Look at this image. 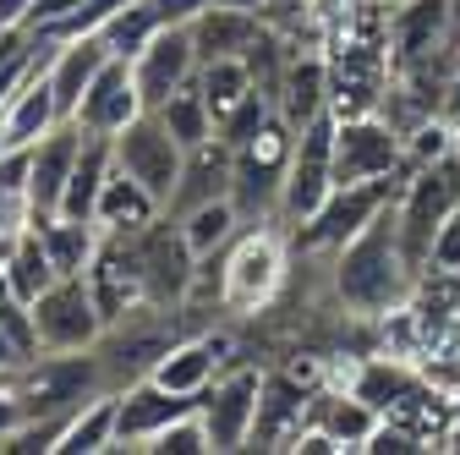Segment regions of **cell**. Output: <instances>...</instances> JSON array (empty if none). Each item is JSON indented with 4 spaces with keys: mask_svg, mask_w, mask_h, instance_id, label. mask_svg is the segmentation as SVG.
<instances>
[{
    "mask_svg": "<svg viewBox=\"0 0 460 455\" xmlns=\"http://www.w3.org/2000/svg\"><path fill=\"white\" fill-rule=\"evenodd\" d=\"M411 286H417V269L406 258L394 203H389L334 253V297H340V308H351L362 318H384L389 308L411 302Z\"/></svg>",
    "mask_w": 460,
    "mask_h": 455,
    "instance_id": "obj_1",
    "label": "cell"
},
{
    "mask_svg": "<svg viewBox=\"0 0 460 455\" xmlns=\"http://www.w3.org/2000/svg\"><path fill=\"white\" fill-rule=\"evenodd\" d=\"M291 154H296V127L279 110L252 138L230 148V203L247 225L279 219V187H285V170H291Z\"/></svg>",
    "mask_w": 460,
    "mask_h": 455,
    "instance_id": "obj_2",
    "label": "cell"
},
{
    "mask_svg": "<svg viewBox=\"0 0 460 455\" xmlns=\"http://www.w3.org/2000/svg\"><path fill=\"white\" fill-rule=\"evenodd\" d=\"M285 269H291V258H285V231L279 225H242L236 242H230L219 253V308L230 313H263L279 286H285Z\"/></svg>",
    "mask_w": 460,
    "mask_h": 455,
    "instance_id": "obj_3",
    "label": "cell"
},
{
    "mask_svg": "<svg viewBox=\"0 0 460 455\" xmlns=\"http://www.w3.org/2000/svg\"><path fill=\"white\" fill-rule=\"evenodd\" d=\"M329 192H334V110L313 116L296 132V154H291V170H285V187H279V225L302 231L323 209Z\"/></svg>",
    "mask_w": 460,
    "mask_h": 455,
    "instance_id": "obj_4",
    "label": "cell"
},
{
    "mask_svg": "<svg viewBox=\"0 0 460 455\" xmlns=\"http://www.w3.org/2000/svg\"><path fill=\"white\" fill-rule=\"evenodd\" d=\"M406 176V138L378 110L367 116H334V187L394 182Z\"/></svg>",
    "mask_w": 460,
    "mask_h": 455,
    "instance_id": "obj_5",
    "label": "cell"
},
{
    "mask_svg": "<svg viewBox=\"0 0 460 455\" xmlns=\"http://www.w3.org/2000/svg\"><path fill=\"white\" fill-rule=\"evenodd\" d=\"M137 247V269H143V291L159 308H176L192 297V280H198V253L187 247V231L176 214H159L154 225L132 231Z\"/></svg>",
    "mask_w": 460,
    "mask_h": 455,
    "instance_id": "obj_6",
    "label": "cell"
},
{
    "mask_svg": "<svg viewBox=\"0 0 460 455\" xmlns=\"http://www.w3.org/2000/svg\"><path fill=\"white\" fill-rule=\"evenodd\" d=\"M33 329H39V352H93L104 335V313L88 291V280L83 274L55 280L33 302Z\"/></svg>",
    "mask_w": 460,
    "mask_h": 455,
    "instance_id": "obj_7",
    "label": "cell"
},
{
    "mask_svg": "<svg viewBox=\"0 0 460 455\" xmlns=\"http://www.w3.org/2000/svg\"><path fill=\"white\" fill-rule=\"evenodd\" d=\"M110 143H115V165H121L127 176H137L170 209V198H176V187H181V165H187V148L176 143V132H170L154 110H143V116L127 132H115Z\"/></svg>",
    "mask_w": 460,
    "mask_h": 455,
    "instance_id": "obj_8",
    "label": "cell"
},
{
    "mask_svg": "<svg viewBox=\"0 0 460 455\" xmlns=\"http://www.w3.org/2000/svg\"><path fill=\"white\" fill-rule=\"evenodd\" d=\"M394 192H400V176L394 182H357V187H334L329 198H323V209L296 231V242L307 247V253H340L345 242H351L362 225L373 219V214H384L389 203H394Z\"/></svg>",
    "mask_w": 460,
    "mask_h": 455,
    "instance_id": "obj_9",
    "label": "cell"
},
{
    "mask_svg": "<svg viewBox=\"0 0 460 455\" xmlns=\"http://www.w3.org/2000/svg\"><path fill=\"white\" fill-rule=\"evenodd\" d=\"M198 406V395H176L159 379H132L115 389V450H148L176 417H187Z\"/></svg>",
    "mask_w": 460,
    "mask_h": 455,
    "instance_id": "obj_10",
    "label": "cell"
},
{
    "mask_svg": "<svg viewBox=\"0 0 460 455\" xmlns=\"http://www.w3.org/2000/svg\"><path fill=\"white\" fill-rule=\"evenodd\" d=\"M258 395H263V373L258 368H225L198 395V417H203L214 450H247L252 417H258Z\"/></svg>",
    "mask_w": 460,
    "mask_h": 455,
    "instance_id": "obj_11",
    "label": "cell"
},
{
    "mask_svg": "<svg viewBox=\"0 0 460 455\" xmlns=\"http://www.w3.org/2000/svg\"><path fill=\"white\" fill-rule=\"evenodd\" d=\"M132 77L148 110H159L176 88H187L198 77V44H192V22H164L137 55H132Z\"/></svg>",
    "mask_w": 460,
    "mask_h": 455,
    "instance_id": "obj_12",
    "label": "cell"
},
{
    "mask_svg": "<svg viewBox=\"0 0 460 455\" xmlns=\"http://www.w3.org/2000/svg\"><path fill=\"white\" fill-rule=\"evenodd\" d=\"M455 39H460V28L449 17V0H400V6H389V61H394V72L433 61V55H449Z\"/></svg>",
    "mask_w": 460,
    "mask_h": 455,
    "instance_id": "obj_13",
    "label": "cell"
},
{
    "mask_svg": "<svg viewBox=\"0 0 460 455\" xmlns=\"http://www.w3.org/2000/svg\"><path fill=\"white\" fill-rule=\"evenodd\" d=\"M77 154H83V127L77 121H61L55 132H44L33 148H28V198H33V225L61 214V198L72 187V170H77Z\"/></svg>",
    "mask_w": 460,
    "mask_h": 455,
    "instance_id": "obj_14",
    "label": "cell"
},
{
    "mask_svg": "<svg viewBox=\"0 0 460 455\" xmlns=\"http://www.w3.org/2000/svg\"><path fill=\"white\" fill-rule=\"evenodd\" d=\"M143 94H137V77H132V61H121V55H110V61L99 67V77L88 83L83 104H77V127L83 132H99V138H115L127 132L137 116H143Z\"/></svg>",
    "mask_w": 460,
    "mask_h": 455,
    "instance_id": "obj_15",
    "label": "cell"
},
{
    "mask_svg": "<svg viewBox=\"0 0 460 455\" xmlns=\"http://www.w3.org/2000/svg\"><path fill=\"white\" fill-rule=\"evenodd\" d=\"M313 389L318 384H307L296 373H263V395H258V417H252L247 450H291L296 433L307 428Z\"/></svg>",
    "mask_w": 460,
    "mask_h": 455,
    "instance_id": "obj_16",
    "label": "cell"
},
{
    "mask_svg": "<svg viewBox=\"0 0 460 455\" xmlns=\"http://www.w3.org/2000/svg\"><path fill=\"white\" fill-rule=\"evenodd\" d=\"M225 368H230V335H181L176 346L154 362L148 379H159L176 395H203Z\"/></svg>",
    "mask_w": 460,
    "mask_h": 455,
    "instance_id": "obj_17",
    "label": "cell"
},
{
    "mask_svg": "<svg viewBox=\"0 0 460 455\" xmlns=\"http://www.w3.org/2000/svg\"><path fill=\"white\" fill-rule=\"evenodd\" d=\"M66 116H61V99L49 88V61L0 104V148H33L44 132H55Z\"/></svg>",
    "mask_w": 460,
    "mask_h": 455,
    "instance_id": "obj_18",
    "label": "cell"
},
{
    "mask_svg": "<svg viewBox=\"0 0 460 455\" xmlns=\"http://www.w3.org/2000/svg\"><path fill=\"white\" fill-rule=\"evenodd\" d=\"M274 110L296 132L313 116H323V110H329V61H323L318 49H307V55L291 49V61H285V72H279V88H274Z\"/></svg>",
    "mask_w": 460,
    "mask_h": 455,
    "instance_id": "obj_19",
    "label": "cell"
},
{
    "mask_svg": "<svg viewBox=\"0 0 460 455\" xmlns=\"http://www.w3.org/2000/svg\"><path fill=\"white\" fill-rule=\"evenodd\" d=\"M263 12H236V6H203L192 17V44H198V67L219 61V55H252L263 44Z\"/></svg>",
    "mask_w": 460,
    "mask_h": 455,
    "instance_id": "obj_20",
    "label": "cell"
},
{
    "mask_svg": "<svg viewBox=\"0 0 460 455\" xmlns=\"http://www.w3.org/2000/svg\"><path fill=\"white\" fill-rule=\"evenodd\" d=\"M104 61H110V49H104L99 33H83V39H61V44H55V55H49V88H55V99H61V116L66 121L77 116V104H83V94H88V83L99 77Z\"/></svg>",
    "mask_w": 460,
    "mask_h": 455,
    "instance_id": "obj_21",
    "label": "cell"
},
{
    "mask_svg": "<svg viewBox=\"0 0 460 455\" xmlns=\"http://www.w3.org/2000/svg\"><path fill=\"white\" fill-rule=\"evenodd\" d=\"M307 423L334 433L340 450H362L373 439V428L384 423V412L373 401H362L357 389H313V406H307Z\"/></svg>",
    "mask_w": 460,
    "mask_h": 455,
    "instance_id": "obj_22",
    "label": "cell"
},
{
    "mask_svg": "<svg viewBox=\"0 0 460 455\" xmlns=\"http://www.w3.org/2000/svg\"><path fill=\"white\" fill-rule=\"evenodd\" d=\"M208 198H230V143L214 132L208 143L187 148V165H181V187L170 198L164 214H187L192 203H208Z\"/></svg>",
    "mask_w": 460,
    "mask_h": 455,
    "instance_id": "obj_23",
    "label": "cell"
},
{
    "mask_svg": "<svg viewBox=\"0 0 460 455\" xmlns=\"http://www.w3.org/2000/svg\"><path fill=\"white\" fill-rule=\"evenodd\" d=\"M159 214H164V203L137 176H127V170L115 165L110 182H104V192H99V209H93L99 231H143V225H154Z\"/></svg>",
    "mask_w": 460,
    "mask_h": 455,
    "instance_id": "obj_24",
    "label": "cell"
},
{
    "mask_svg": "<svg viewBox=\"0 0 460 455\" xmlns=\"http://www.w3.org/2000/svg\"><path fill=\"white\" fill-rule=\"evenodd\" d=\"M110 170H115V143L99 138V132H83V154H77V170H72V187H66V198H61V214L93 219ZM93 225H99V219H93Z\"/></svg>",
    "mask_w": 460,
    "mask_h": 455,
    "instance_id": "obj_25",
    "label": "cell"
},
{
    "mask_svg": "<svg viewBox=\"0 0 460 455\" xmlns=\"http://www.w3.org/2000/svg\"><path fill=\"white\" fill-rule=\"evenodd\" d=\"M33 231L44 236V253H49L55 274H88V263L99 258V242H104V231L93 219H72V214H55V219L33 225Z\"/></svg>",
    "mask_w": 460,
    "mask_h": 455,
    "instance_id": "obj_26",
    "label": "cell"
},
{
    "mask_svg": "<svg viewBox=\"0 0 460 455\" xmlns=\"http://www.w3.org/2000/svg\"><path fill=\"white\" fill-rule=\"evenodd\" d=\"M99 450H115V389L88 395L55 439V455H99Z\"/></svg>",
    "mask_w": 460,
    "mask_h": 455,
    "instance_id": "obj_27",
    "label": "cell"
},
{
    "mask_svg": "<svg viewBox=\"0 0 460 455\" xmlns=\"http://www.w3.org/2000/svg\"><path fill=\"white\" fill-rule=\"evenodd\" d=\"M181 219V231H187V247L198 253V258H214V253H225L230 242H236V231H242V214H236V203L230 198H208V203H192L187 214H176Z\"/></svg>",
    "mask_w": 460,
    "mask_h": 455,
    "instance_id": "obj_28",
    "label": "cell"
},
{
    "mask_svg": "<svg viewBox=\"0 0 460 455\" xmlns=\"http://www.w3.org/2000/svg\"><path fill=\"white\" fill-rule=\"evenodd\" d=\"M198 88H203V99H208V110H214V127L236 110L252 88H258V77H252V61L247 55H219V61H203L198 67Z\"/></svg>",
    "mask_w": 460,
    "mask_h": 455,
    "instance_id": "obj_29",
    "label": "cell"
},
{
    "mask_svg": "<svg viewBox=\"0 0 460 455\" xmlns=\"http://www.w3.org/2000/svg\"><path fill=\"white\" fill-rule=\"evenodd\" d=\"M6 286H12V297H22V302H39L55 280V263H49V253H44V236L39 231H22L17 242H12V253H6Z\"/></svg>",
    "mask_w": 460,
    "mask_h": 455,
    "instance_id": "obj_30",
    "label": "cell"
},
{
    "mask_svg": "<svg viewBox=\"0 0 460 455\" xmlns=\"http://www.w3.org/2000/svg\"><path fill=\"white\" fill-rule=\"evenodd\" d=\"M164 28V17L154 12V0H121L110 17H104V28H99V39H104V49L110 55H121V61H132V55L154 39Z\"/></svg>",
    "mask_w": 460,
    "mask_h": 455,
    "instance_id": "obj_31",
    "label": "cell"
},
{
    "mask_svg": "<svg viewBox=\"0 0 460 455\" xmlns=\"http://www.w3.org/2000/svg\"><path fill=\"white\" fill-rule=\"evenodd\" d=\"M33 231V198H28V148H0V236Z\"/></svg>",
    "mask_w": 460,
    "mask_h": 455,
    "instance_id": "obj_32",
    "label": "cell"
},
{
    "mask_svg": "<svg viewBox=\"0 0 460 455\" xmlns=\"http://www.w3.org/2000/svg\"><path fill=\"white\" fill-rule=\"evenodd\" d=\"M154 116H159L170 132H176V143H181V148H198V143H208V138H214V110H208V99H203L198 77H192L187 88L170 94V99L154 110Z\"/></svg>",
    "mask_w": 460,
    "mask_h": 455,
    "instance_id": "obj_33",
    "label": "cell"
},
{
    "mask_svg": "<svg viewBox=\"0 0 460 455\" xmlns=\"http://www.w3.org/2000/svg\"><path fill=\"white\" fill-rule=\"evenodd\" d=\"M148 450H154V455H214V439H208V428H203V417H198V406H192L187 417L170 423Z\"/></svg>",
    "mask_w": 460,
    "mask_h": 455,
    "instance_id": "obj_34",
    "label": "cell"
},
{
    "mask_svg": "<svg viewBox=\"0 0 460 455\" xmlns=\"http://www.w3.org/2000/svg\"><path fill=\"white\" fill-rule=\"evenodd\" d=\"M28 423V401H22V373L17 368H0V450L6 439Z\"/></svg>",
    "mask_w": 460,
    "mask_h": 455,
    "instance_id": "obj_35",
    "label": "cell"
},
{
    "mask_svg": "<svg viewBox=\"0 0 460 455\" xmlns=\"http://www.w3.org/2000/svg\"><path fill=\"white\" fill-rule=\"evenodd\" d=\"M428 269H444V274H460V203L444 214L438 236H433V253H428Z\"/></svg>",
    "mask_w": 460,
    "mask_h": 455,
    "instance_id": "obj_36",
    "label": "cell"
},
{
    "mask_svg": "<svg viewBox=\"0 0 460 455\" xmlns=\"http://www.w3.org/2000/svg\"><path fill=\"white\" fill-rule=\"evenodd\" d=\"M77 6H88V0H33L28 6V28H39V33H49L55 22H66Z\"/></svg>",
    "mask_w": 460,
    "mask_h": 455,
    "instance_id": "obj_37",
    "label": "cell"
},
{
    "mask_svg": "<svg viewBox=\"0 0 460 455\" xmlns=\"http://www.w3.org/2000/svg\"><path fill=\"white\" fill-rule=\"evenodd\" d=\"M203 6H208V0H154V12H159L164 22H192Z\"/></svg>",
    "mask_w": 460,
    "mask_h": 455,
    "instance_id": "obj_38",
    "label": "cell"
},
{
    "mask_svg": "<svg viewBox=\"0 0 460 455\" xmlns=\"http://www.w3.org/2000/svg\"><path fill=\"white\" fill-rule=\"evenodd\" d=\"M28 6H33V0H0V33L17 28V22H28Z\"/></svg>",
    "mask_w": 460,
    "mask_h": 455,
    "instance_id": "obj_39",
    "label": "cell"
},
{
    "mask_svg": "<svg viewBox=\"0 0 460 455\" xmlns=\"http://www.w3.org/2000/svg\"><path fill=\"white\" fill-rule=\"evenodd\" d=\"M208 6H236V12H269L274 0H208Z\"/></svg>",
    "mask_w": 460,
    "mask_h": 455,
    "instance_id": "obj_40",
    "label": "cell"
},
{
    "mask_svg": "<svg viewBox=\"0 0 460 455\" xmlns=\"http://www.w3.org/2000/svg\"><path fill=\"white\" fill-rule=\"evenodd\" d=\"M449 17H455V28H460V0H449Z\"/></svg>",
    "mask_w": 460,
    "mask_h": 455,
    "instance_id": "obj_41",
    "label": "cell"
},
{
    "mask_svg": "<svg viewBox=\"0 0 460 455\" xmlns=\"http://www.w3.org/2000/svg\"><path fill=\"white\" fill-rule=\"evenodd\" d=\"M384 6H400V0H384Z\"/></svg>",
    "mask_w": 460,
    "mask_h": 455,
    "instance_id": "obj_42",
    "label": "cell"
}]
</instances>
